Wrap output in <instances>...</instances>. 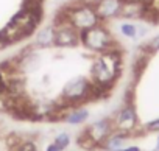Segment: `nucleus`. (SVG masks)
<instances>
[{"label": "nucleus", "instance_id": "16", "mask_svg": "<svg viewBox=\"0 0 159 151\" xmlns=\"http://www.w3.org/2000/svg\"><path fill=\"white\" fill-rule=\"evenodd\" d=\"M147 50H148V53H154V51H157V50H159V34H157V36H154V38L148 42Z\"/></svg>", "mask_w": 159, "mask_h": 151}, {"label": "nucleus", "instance_id": "1", "mask_svg": "<svg viewBox=\"0 0 159 151\" xmlns=\"http://www.w3.org/2000/svg\"><path fill=\"white\" fill-rule=\"evenodd\" d=\"M41 20V8H22L2 30L3 38L11 45L28 38Z\"/></svg>", "mask_w": 159, "mask_h": 151}, {"label": "nucleus", "instance_id": "13", "mask_svg": "<svg viewBox=\"0 0 159 151\" xmlns=\"http://www.w3.org/2000/svg\"><path fill=\"white\" fill-rule=\"evenodd\" d=\"M13 151H39V148H38V145L33 140L25 139V140H19Z\"/></svg>", "mask_w": 159, "mask_h": 151}, {"label": "nucleus", "instance_id": "18", "mask_svg": "<svg viewBox=\"0 0 159 151\" xmlns=\"http://www.w3.org/2000/svg\"><path fill=\"white\" fill-rule=\"evenodd\" d=\"M10 44L7 42V39L3 38V34H2V31H0V50H3L5 47H8Z\"/></svg>", "mask_w": 159, "mask_h": 151}, {"label": "nucleus", "instance_id": "11", "mask_svg": "<svg viewBox=\"0 0 159 151\" xmlns=\"http://www.w3.org/2000/svg\"><path fill=\"white\" fill-rule=\"evenodd\" d=\"M34 44H36V47H41V48L55 45V27L52 25V27H45V28L39 30L34 38Z\"/></svg>", "mask_w": 159, "mask_h": 151}, {"label": "nucleus", "instance_id": "21", "mask_svg": "<svg viewBox=\"0 0 159 151\" xmlns=\"http://www.w3.org/2000/svg\"><path fill=\"white\" fill-rule=\"evenodd\" d=\"M157 142H159V140H157ZM157 146H159V143H157Z\"/></svg>", "mask_w": 159, "mask_h": 151}, {"label": "nucleus", "instance_id": "20", "mask_svg": "<svg viewBox=\"0 0 159 151\" xmlns=\"http://www.w3.org/2000/svg\"><path fill=\"white\" fill-rule=\"evenodd\" d=\"M119 151H140L137 146H123L122 149H119Z\"/></svg>", "mask_w": 159, "mask_h": 151}, {"label": "nucleus", "instance_id": "10", "mask_svg": "<svg viewBox=\"0 0 159 151\" xmlns=\"http://www.w3.org/2000/svg\"><path fill=\"white\" fill-rule=\"evenodd\" d=\"M145 11H147V5L140 2H123L120 16L126 19H142L145 17Z\"/></svg>", "mask_w": 159, "mask_h": 151}, {"label": "nucleus", "instance_id": "19", "mask_svg": "<svg viewBox=\"0 0 159 151\" xmlns=\"http://www.w3.org/2000/svg\"><path fill=\"white\" fill-rule=\"evenodd\" d=\"M45 151H61V149H59V148H58V146H56V145H55L53 142H52L50 145H47V148H45Z\"/></svg>", "mask_w": 159, "mask_h": 151}, {"label": "nucleus", "instance_id": "4", "mask_svg": "<svg viewBox=\"0 0 159 151\" xmlns=\"http://www.w3.org/2000/svg\"><path fill=\"white\" fill-rule=\"evenodd\" d=\"M80 42H81L88 50H91L94 53H103L106 50L117 47L112 34L103 25V22L89 28V30H86V31L80 33Z\"/></svg>", "mask_w": 159, "mask_h": 151}, {"label": "nucleus", "instance_id": "6", "mask_svg": "<svg viewBox=\"0 0 159 151\" xmlns=\"http://www.w3.org/2000/svg\"><path fill=\"white\" fill-rule=\"evenodd\" d=\"M55 45L59 48H70L80 44V31H76L70 24L64 20V17L56 19L55 24Z\"/></svg>", "mask_w": 159, "mask_h": 151}, {"label": "nucleus", "instance_id": "14", "mask_svg": "<svg viewBox=\"0 0 159 151\" xmlns=\"http://www.w3.org/2000/svg\"><path fill=\"white\" fill-rule=\"evenodd\" d=\"M53 143H55L61 151H64V149L70 145V135H69L67 132H59V134L53 139Z\"/></svg>", "mask_w": 159, "mask_h": 151}, {"label": "nucleus", "instance_id": "15", "mask_svg": "<svg viewBox=\"0 0 159 151\" xmlns=\"http://www.w3.org/2000/svg\"><path fill=\"white\" fill-rule=\"evenodd\" d=\"M120 31H122V34L123 36H126V38H136L137 36V27L134 25V24H122L120 25Z\"/></svg>", "mask_w": 159, "mask_h": 151}, {"label": "nucleus", "instance_id": "8", "mask_svg": "<svg viewBox=\"0 0 159 151\" xmlns=\"http://www.w3.org/2000/svg\"><path fill=\"white\" fill-rule=\"evenodd\" d=\"M122 7H123V0H98L94 5L100 22H106L109 19L119 17Z\"/></svg>", "mask_w": 159, "mask_h": 151}, {"label": "nucleus", "instance_id": "3", "mask_svg": "<svg viewBox=\"0 0 159 151\" xmlns=\"http://www.w3.org/2000/svg\"><path fill=\"white\" fill-rule=\"evenodd\" d=\"M88 100H92V83L86 77H76L69 80L61 92V101L66 108L81 104Z\"/></svg>", "mask_w": 159, "mask_h": 151}, {"label": "nucleus", "instance_id": "9", "mask_svg": "<svg viewBox=\"0 0 159 151\" xmlns=\"http://www.w3.org/2000/svg\"><path fill=\"white\" fill-rule=\"evenodd\" d=\"M89 118V111L86 108H80V106H72L69 108V111H64L61 118L62 122L69 123V125H81Z\"/></svg>", "mask_w": 159, "mask_h": 151}, {"label": "nucleus", "instance_id": "12", "mask_svg": "<svg viewBox=\"0 0 159 151\" xmlns=\"http://www.w3.org/2000/svg\"><path fill=\"white\" fill-rule=\"evenodd\" d=\"M126 139H128V135L114 131V132L102 143V148H100V149H103V151H119V149H122V148L125 146Z\"/></svg>", "mask_w": 159, "mask_h": 151}, {"label": "nucleus", "instance_id": "7", "mask_svg": "<svg viewBox=\"0 0 159 151\" xmlns=\"http://www.w3.org/2000/svg\"><path fill=\"white\" fill-rule=\"evenodd\" d=\"M86 135L89 139L94 140V143L98 145V148H102V143L114 132V126H112V120L109 117H105V118H100L97 122H94L91 126H88L84 129Z\"/></svg>", "mask_w": 159, "mask_h": 151}, {"label": "nucleus", "instance_id": "17", "mask_svg": "<svg viewBox=\"0 0 159 151\" xmlns=\"http://www.w3.org/2000/svg\"><path fill=\"white\" fill-rule=\"evenodd\" d=\"M145 128H147V131H159V118H156V120L147 123Z\"/></svg>", "mask_w": 159, "mask_h": 151}, {"label": "nucleus", "instance_id": "5", "mask_svg": "<svg viewBox=\"0 0 159 151\" xmlns=\"http://www.w3.org/2000/svg\"><path fill=\"white\" fill-rule=\"evenodd\" d=\"M112 120V126H114V131L116 132H120V134H125V135H131V132L137 128V123H139V118H137V114H136V109L133 104H125L119 109V112L111 117Z\"/></svg>", "mask_w": 159, "mask_h": 151}, {"label": "nucleus", "instance_id": "2", "mask_svg": "<svg viewBox=\"0 0 159 151\" xmlns=\"http://www.w3.org/2000/svg\"><path fill=\"white\" fill-rule=\"evenodd\" d=\"M62 17H64V20L67 24H70L80 33L86 31V30H89V28H92V27H95L98 24H102L98 16H97V13H95V8L92 5H89V3L81 2V0H80L78 3H75V5L67 7L62 11Z\"/></svg>", "mask_w": 159, "mask_h": 151}]
</instances>
